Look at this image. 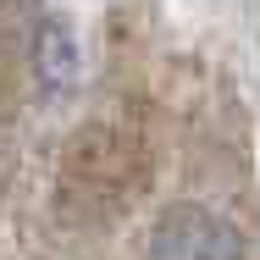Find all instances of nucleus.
I'll list each match as a JSON object with an SVG mask.
<instances>
[{"label":"nucleus","instance_id":"f257e3e1","mask_svg":"<svg viewBox=\"0 0 260 260\" xmlns=\"http://www.w3.org/2000/svg\"><path fill=\"white\" fill-rule=\"evenodd\" d=\"M144 177V150H139V133L127 122H94L61 172V200L72 205V216H105L111 205H122Z\"/></svg>","mask_w":260,"mask_h":260},{"label":"nucleus","instance_id":"f03ea898","mask_svg":"<svg viewBox=\"0 0 260 260\" xmlns=\"http://www.w3.org/2000/svg\"><path fill=\"white\" fill-rule=\"evenodd\" d=\"M150 260H244V233L205 205H177L155 221Z\"/></svg>","mask_w":260,"mask_h":260},{"label":"nucleus","instance_id":"7ed1b4c3","mask_svg":"<svg viewBox=\"0 0 260 260\" xmlns=\"http://www.w3.org/2000/svg\"><path fill=\"white\" fill-rule=\"evenodd\" d=\"M34 61H39V78H45L50 89H61V83L72 78V45H67L61 22H45V28H39V50H34Z\"/></svg>","mask_w":260,"mask_h":260}]
</instances>
